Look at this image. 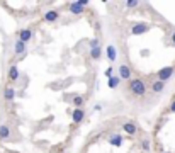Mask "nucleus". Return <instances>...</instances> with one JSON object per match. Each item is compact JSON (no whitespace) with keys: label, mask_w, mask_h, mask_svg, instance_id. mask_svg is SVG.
Segmentation results:
<instances>
[{"label":"nucleus","mask_w":175,"mask_h":153,"mask_svg":"<svg viewBox=\"0 0 175 153\" xmlns=\"http://www.w3.org/2000/svg\"><path fill=\"white\" fill-rule=\"evenodd\" d=\"M129 90L134 97H143L146 94V83L141 78H131L129 80Z\"/></svg>","instance_id":"obj_1"},{"label":"nucleus","mask_w":175,"mask_h":153,"mask_svg":"<svg viewBox=\"0 0 175 153\" xmlns=\"http://www.w3.org/2000/svg\"><path fill=\"white\" fill-rule=\"evenodd\" d=\"M175 73V67H165L162 68V70H158V73H156V80H160V82L165 83L167 80H170Z\"/></svg>","instance_id":"obj_2"},{"label":"nucleus","mask_w":175,"mask_h":153,"mask_svg":"<svg viewBox=\"0 0 175 153\" xmlns=\"http://www.w3.org/2000/svg\"><path fill=\"white\" fill-rule=\"evenodd\" d=\"M87 5H89L87 0H76V2L68 3V10H70L71 14H75V16H78V14L83 12V9H85Z\"/></svg>","instance_id":"obj_3"},{"label":"nucleus","mask_w":175,"mask_h":153,"mask_svg":"<svg viewBox=\"0 0 175 153\" xmlns=\"http://www.w3.org/2000/svg\"><path fill=\"white\" fill-rule=\"evenodd\" d=\"M148 31H150V26L145 24V22H138V24L131 26V34L133 36H141V34H145V32H148Z\"/></svg>","instance_id":"obj_4"},{"label":"nucleus","mask_w":175,"mask_h":153,"mask_svg":"<svg viewBox=\"0 0 175 153\" xmlns=\"http://www.w3.org/2000/svg\"><path fill=\"white\" fill-rule=\"evenodd\" d=\"M109 145H112V146H121L122 145V141H124V138H122V134H119V133H111L109 134Z\"/></svg>","instance_id":"obj_5"},{"label":"nucleus","mask_w":175,"mask_h":153,"mask_svg":"<svg viewBox=\"0 0 175 153\" xmlns=\"http://www.w3.org/2000/svg\"><path fill=\"white\" fill-rule=\"evenodd\" d=\"M105 56H107V60L111 61V63H114V61L117 60V49H116L114 44H109L107 48H105Z\"/></svg>","instance_id":"obj_6"},{"label":"nucleus","mask_w":175,"mask_h":153,"mask_svg":"<svg viewBox=\"0 0 175 153\" xmlns=\"http://www.w3.org/2000/svg\"><path fill=\"white\" fill-rule=\"evenodd\" d=\"M31 39H32V29H29V27L21 29L19 31V41H22L25 44V43H29Z\"/></svg>","instance_id":"obj_7"},{"label":"nucleus","mask_w":175,"mask_h":153,"mask_svg":"<svg viewBox=\"0 0 175 153\" xmlns=\"http://www.w3.org/2000/svg\"><path fill=\"white\" fill-rule=\"evenodd\" d=\"M83 118H85V111H83V109H73V111H71V121H73L75 124L82 123Z\"/></svg>","instance_id":"obj_8"},{"label":"nucleus","mask_w":175,"mask_h":153,"mask_svg":"<svg viewBox=\"0 0 175 153\" xmlns=\"http://www.w3.org/2000/svg\"><path fill=\"white\" fill-rule=\"evenodd\" d=\"M122 131H124L126 134H131V136H134V134L138 133V126L134 124L133 121H127V123H124V124H122Z\"/></svg>","instance_id":"obj_9"},{"label":"nucleus","mask_w":175,"mask_h":153,"mask_svg":"<svg viewBox=\"0 0 175 153\" xmlns=\"http://www.w3.org/2000/svg\"><path fill=\"white\" fill-rule=\"evenodd\" d=\"M119 78L121 80H127V82H129L131 80V68L127 67V65H121V67H119Z\"/></svg>","instance_id":"obj_10"},{"label":"nucleus","mask_w":175,"mask_h":153,"mask_svg":"<svg viewBox=\"0 0 175 153\" xmlns=\"http://www.w3.org/2000/svg\"><path fill=\"white\" fill-rule=\"evenodd\" d=\"M9 80L10 82H17V80H19V68H17V65H10L9 67Z\"/></svg>","instance_id":"obj_11"},{"label":"nucleus","mask_w":175,"mask_h":153,"mask_svg":"<svg viewBox=\"0 0 175 153\" xmlns=\"http://www.w3.org/2000/svg\"><path fill=\"white\" fill-rule=\"evenodd\" d=\"M107 85H109V89H117V87L121 85V78H119L117 75L109 76L107 78Z\"/></svg>","instance_id":"obj_12"},{"label":"nucleus","mask_w":175,"mask_h":153,"mask_svg":"<svg viewBox=\"0 0 175 153\" xmlns=\"http://www.w3.org/2000/svg\"><path fill=\"white\" fill-rule=\"evenodd\" d=\"M14 53H16L17 56H22V54L25 53V44L22 41H19V39L16 41V44H14Z\"/></svg>","instance_id":"obj_13"},{"label":"nucleus","mask_w":175,"mask_h":153,"mask_svg":"<svg viewBox=\"0 0 175 153\" xmlns=\"http://www.w3.org/2000/svg\"><path fill=\"white\" fill-rule=\"evenodd\" d=\"M58 17H60L58 10H48L44 14V21H48V22H54V21H58Z\"/></svg>","instance_id":"obj_14"},{"label":"nucleus","mask_w":175,"mask_h":153,"mask_svg":"<svg viewBox=\"0 0 175 153\" xmlns=\"http://www.w3.org/2000/svg\"><path fill=\"white\" fill-rule=\"evenodd\" d=\"M3 97H5V100L12 102L16 99V90L12 89V87H5V90H3Z\"/></svg>","instance_id":"obj_15"},{"label":"nucleus","mask_w":175,"mask_h":153,"mask_svg":"<svg viewBox=\"0 0 175 153\" xmlns=\"http://www.w3.org/2000/svg\"><path fill=\"white\" fill-rule=\"evenodd\" d=\"M163 89H165V83L160 82V80H155V82L151 83V90H153V94H160V92H163Z\"/></svg>","instance_id":"obj_16"},{"label":"nucleus","mask_w":175,"mask_h":153,"mask_svg":"<svg viewBox=\"0 0 175 153\" xmlns=\"http://www.w3.org/2000/svg\"><path fill=\"white\" fill-rule=\"evenodd\" d=\"M10 136V128L7 124H2L0 126V140H9Z\"/></svg>","instance_id":"obj_17"},{"label":"nucleus","mask_w":175,"mask_h":153,"mask_svg":"<svg viewBox=\"0 0 175 153\" xmlns=\"http://www.w3.org/2000/svg\"><path fill=\"white\" fill-rule=\"evenodd\" d=\"M73 105H75V109H82L83 107V102H85V99H83L82 95H78V94H76V95H73Z\"/></svg>","instance_id":"obj_18"},{"label":"nucleus","mask_w":175,"mask_h":153,"mask_svg":"<svg viewBox=\"0 0 175 153\" xmlns=\"http://www.w3.org/2000/svg\"><path fill=\"white\" fill-rule=\"evenodd\" d=\"M100 56H102V49H100V46L99 48H92L90 49V58H92V60H100Z\"/></svg>","instance_id":"obj_19"},{"label":"nucleus","mask_w":175,"mask_h":153,"mask_svg":"<svg viewBox=\"0 0 175 153\" xmlns=\"http://www.w3.org/2000/svg\"><path fill=\"white\" fill-rule=\"evenodd\" d=\"M138 5H140V2H138V0H127V2H126L127 9H136Z\"/></svg>","instance_id":"obj_20"},{"label":"nucleus","mask_w":175,"mask_h":153,"mask_svg":"<svg viewBox=\"0 0 175 153\" xmlns=\"http://www.w3.org/2000/svg\"><path fill=\"white\" fill-rule=\"evenodd\" d=\"M150 146H151V143H150V140H148V138H145L143 141H141V148H143L145 151H148L150 150Z\"/></svg>","instance_id":"obj_21"},{"label":"nucleus","mask_w":175,"mask_h":153,"mask_svg":"<svg viewBox=\"0 0 175 153\" xmlns=\"http://www.w3.org/2000/svg\"><path fill=\"white\" fill-rule=\"evenodd\" d=\"M89 46H90V49H92V48H99V39H97V38H92V39L89 41Z\"/></svg>","instance_id":"obj_22"},{"label":"nucleus","mask_w":175,"mask_h":153,"mask_svg":"<svg viewBox=\"0 0 175 153\" xmlns=\"http://www.w3.org/2000/svg\"><path fill=\"white\" fill-rule=\"evenodd\" d=\"M168 112L170 114H175V100H172V104H170V107H168Z\"/></svg>","instance_id":"obj_23"},{"label":"nucleus","mask_w":175,"mask_h":153,"mask_svg":"<svg viewBox=\"0 0 175 153\" xmlns=\"http://www.w3.org/2000/svg\"><path fill=\"white\" fill-rule=\"evenodd\" d=\"M112 72H114V68H112V67H109L107 70H105V76H107V78H109V76H112Z\"/></svg>","instance_id":"obj_24"},{"label":"nucleus","mask_w":175,"mask_h":153,"mask_svg":"<svg viewBox=\"0 0 175 153\" xmlns=\"http://www.w3.org/2000/svg\"><path fill=\"white\" fill-rule=\"evenodd\" d=\"M170 41H172V46H175V31L172 32V36H170Z\"/></svg>","instance_id":"obj_25"},{"label":"nucleus","mask_w":175,"mask_h":153,"mask_svg":"<svg viewBox=\"0 0 175 153\" xmlns=\"http://www.w3.org/2000/svg\"><path fill=\"white\" fill-rule=\"evenodd\" d=\"M94 109H95V111H100V109H102V105H100V104H95V107H94Z\"/></svg>","instance_id":"obj_26"},{"label":"nucleus","mask_w":175,"mask_h":153,"mask_svg":"<svg viewBox=\"0 0 175 153\" xmlns=\"http://www.w3.org/2000/svg\"><path fill=\"white\" fill-rule=\"evenodd\" d=\"M163 153H165V151H163Z\"/></svg>","instance_id":"obj_27"}]
</instances>
